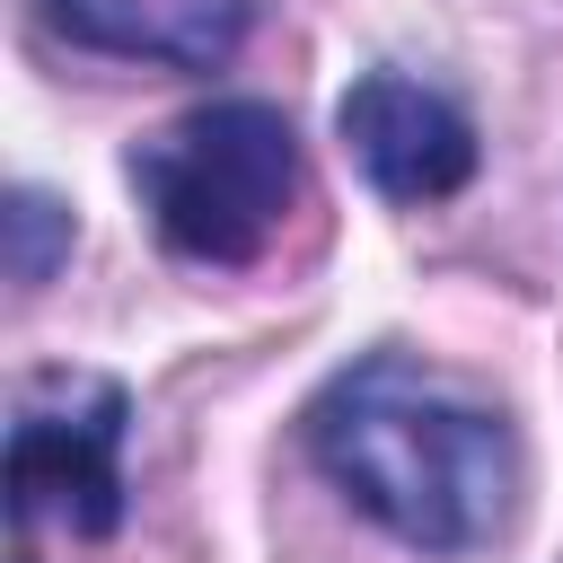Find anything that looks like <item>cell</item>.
<instances>
[{
	"mask_svg": "<svg viewBox=\"0 0 563 563\" xmlns=\"http://www.w3.org/2000/svg\"><path fill=\"white\" fill-rule=\"evenodd\" d=\"M317 475L413 554H475L501 537L519 493L510 422L413 352L334 369L299 422Z\"/></svg>",
	"mask_w": 563,
	"mask_h": 563,
	"instance_id": "1",
	"label": "cell"
},
{
	"mask_svg": "<svg viewBox=\"0 0 563 563\" xmlns=\"http://www.w3.org/2000/svg\"><path fill=\"white\" fill-rule=\"evenodd\" d=\"M132 194L158 229L167 255L185 264H255L282 220L299 211V185H308V158H299V132L282 106L264 97H211L176 123H158L141 150H132Z\"/></svg>",
	"mask_w": 563,
	"mask_h": 563,
	"instance_id": "2",
	"label": "cell"
},
{
	"mask_svg": "<svg viewBox=\"0 0 563 563\" xmlns=\"http://www.w3.org/2000/svg\"><path fill=\"white\" fill-rule=\"evenodd\" d=\"M123 387L114 378H35L9 422V519H62L70 537L123 528Z\"/></svg>",
	"mask_w": 563,
	"mask_h": 563,
	"instance_id": "3",
	"label": "cell"
},
{
	"mask_svg": "<svg viewBox=\"0 0 563 563\" xmlns=\"http://www.w3.org/2000/svg\"><path fill=\"white\" fill-rule=\"evenodd\" d=\"M334 132H343V150L361 158V176H369L387 202H449V194L475 176V158H484L475 123H466L440 88H422V79H405V70L352 79L343 106H334Z\"/></svg>",
	"mask_w": 563,
	"mask_h": 563,
	"instance_id": "4",
	"label": "cell"
},
{
	"mask_svg": "<svg viewBox=\"0 0 563 563\" xmlns=\"http://www.w3.org/2000/svg\"><path fill=\"white\" fill-rule=\"evenodd\" d=\"M35 9L79 53L150 70H220L255 35V0H35Z\"/></svg>",
	"mask_w": 563,
	"mask_h": 563,
	"instance_id": "5",
	"label": "cell"
},
{
	"mask_svg": "<svg viewBox=\"0 0 563 563\" xmlns=\"http://www.w3.org/2000/svg\"><path fill=\"white\" fill-rule=\"evenodd\" d=\"M0 229H9V282H18V290H44V282H53V264L70 255V238H79L70 202H62V194H44V185H9Z\"/></svg>",
	"mask_w": 563,
	"mask_h": 563,
	"instance_id": "6",
	"label": "cell"
}]
</instances>
